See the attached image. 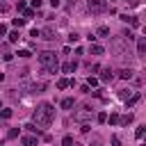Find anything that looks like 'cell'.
Wrapping results in <instances>:
<instances>
[{"instance_id": "obj_24", "label": "cell", "mask_w": 146, "mask_h": 146, "mask_svg": "<svg viewBox=\"0 0 146 146\" xmlns=\"http://www.w3.org/2000/svg\"><path fill=\"white\" fill-rule=\"evenodd\" d=\"M96 84H98V80H96V78H91V75H89V80H87V87H96Z\"/></svg>"}, {"instance_id": "obj_16", "label": "cell", "mask_w": 146, "mask_h": 146, "mask_svg": "<svg viewBox=\"0 0 146 146\" xmlns=\"http://www.w3.org/2000/svg\"><path fill=\"white\" fill-rule=\"evenodd\" d=\"M98 34H100V36H107V34H110V27H107V25H100V27H98Z\"/></svg>"}, {"instance_id": "obj_32", "label": "cell", "mask_w": 146, "mask_h": 146, "mask_svg": "<svg viewBox=\"0 0 146 146\" xmlns=\"http://www.w3.org/2000/svg\"><path fill=\"white\" fill-rule=\"evenodd\" d=\"M112 146H121V139H119V137H116V135H114V137H112Z\"/></svg>"}, {"instance_id": "obj_6", "label": "cell", "mask_w": 146, "mask_h": 146, "mask_svg": "<svg viewBox=\"0 0 146 146\" xmlns=\"http://www.w3.org/2000/svg\"><path fill=\"white\" fill-rule=\"evenodd\" d=\"M144 55H146V39L139 36L137 39V57H144Z\"/></svg>"}, {"instance_id": "obj_12", "label": "cell", "mask_w": 146, "mask_h": 146, "mask_svg": "<svg viewBox=\"0 0 146 146\" xmlns=\"http://www.w3.org/2000/svg\"><path fill=\"white\" fill-rule=\"evenodd\" d=\"M75 66H78L75 62H66V64L62 66V71H64V73H71V71H75Z\"/></svg>"}, {"instance_id": "obj_33", "label": "cell", "mask_w": 146, "mask_h": 146, "mask_svg": "<svg viewBox=\"0 0 146 146\" xmlns=\"http://www.w3.org/2000/svg\"><path fill=\"white\" fill-rule=\"evenodd\" d=\"M7 34V25H0V36H5Z\"/></svg>"}, {"instance_id": "obj_28", "label": "cell", "mask_w": 146, "mask_h": 146, "mask_svg": "<svg viewBox=\"0 0 146 146\" xmlns=\"http://www.w3.org/2000/svg\"><path fill=\"white\" fill-rule=\"evenodd\" d=\"M135 137H137V139H141V137H144V125H139V128H137V132H135Z\"/></svg>"}, {"instance_id": "obj_14", "label": "cell", "mask_w": 146, "mask_h": 146, "mask_svg": "<svg viewBox=\"0 0 146 146\" xmlns=\"http://www.w3.org/2000/svg\"><path fill=\"white\" fill-rule=\"evenodd\" d=\"M59 105H62V110H71V107H73V98H64Z\"/></svg>"}, {"instance_id": "obj_35", "label": "cell", "mask_w": 146, "mask_h": 146, "mask_svg": "<svg viewBox=\"0 0 146 146\" xmlns=\"http://www.w3.org/2000/svg\"><path fill=\"white\" fill-rule=\"evenodd\" d=\"M5 9H7V7H5V5H2V2H0V11H5Z\"/></svg>"}, {"instance_id": "obj_19", "label": "cell", "mask_w": 146, "mask_h": 146, "mask_svg": "<svg viewBox=\"0 0 146 146\" xmlns=\"http://www.w3.org/2000/svg\"><path fill=\"white\" fill-rule=\"evenodd\" d=\"M123 39H125V41H132V39H135V34H132L130 30H125V32H123Z\"/></svg>"}, {"instance_id": "obj_25", "label": "cell", "mask_w": 146, "mask_h": 146, "mask_svg": "<svg viewBox=\"0 0 146 146\" xmlns=\"http://www.w3.org/2000/svg\"><path fill=\"white\" fill-rule=\"evenodd\" d=\"M110 123L116 125V123H119V114H110Z\"/></svg>"}, {"instance_id": "obj_27", "label": "cell", "mask_w": 146, "mask_h": 146, "mask_svg": "<svg viewBox=\"0 0 146 146\" xmlns=\"http://www.w3.org/2000/svg\"><path fill=\"white\" fill-rule=\"evenodd\" d=\"M7 137H9V139H14V137H18V130H16V128H11V130L7 132Z\"/></svg>"}, {"instance_id": "obj_5", "label": "cell", "mask_w": 146, "mask_h": 146, "mask_svg": "<svg viewBox=\"0 0 146 146\" xmlns=\"http://www.w3.org/2000/svg\"><path fill=\"white\" fill-rule=\"evenodd\" d=\"M39 36H43L46 41H55V39H57V30H55V27H46V30H39Z\"/></svg>"}, {"instance_id": "obj_29", "label": "cell", "mask_w": 146, "mask_h": 146, "mask_svg": "<svg viewBox=\"0 0 146 146\" xmlns=\"http://www.w3.org/2000/svg\"><path fill=\"white\" fill-rule=\"evenodd\" d=\"M23 16H25V18H32L34 11H32V9H23Z\"/></svg>"}, {"instance_id": "obj_8", "label": "cell", "mask_w": 146, "mask_h": 146, "mask_svg": "<svg viewBox=\"0 0 146 146\" xmlns=\"http://www.w3.org/2000/svg\"><path fill=\"white\" fill-rule=\"evenodd\" d=\"M43 89H46V82H32V84H30V91H32V94H39V91H43Z\"/></svg>"}, {"instance_id": "obj_37", "label": "cell", "mask_w": 146, "mask_h": 146, "mask_svg": "<svg viewBox=\"0 0 146 146\" xmlns=\"http://www.w3.org/2000/svg\"><path fill=\"white\" fill-rule=\"evenodd\" d=\"M110 2H112V0H110Z\"/></svg>"}, {"instance_id": "obj_13", "label": "cell", "mask_w": 146, "mask_h": 146, "mask_svg": "<svg viewBox=\"0 0 146 146\" xmlns=\"http://www.w3.org/2000/svg\"><path fill=\"white\" fill-rule=\"evenodd\" d=\"M68 84H71V80H66V78H59L57 80V89H66Z\"/></svg>"}, {"instance_id": "obj_21", "label": "cell", "mask_w": 146, "mask_h": 146, "mask_svg": "<svg viewBox=\"0 0 146 146\" xmlns=\"http://www.w3.org/2000/svg\"><path fill=\"white\" fill-rule=\"evenodd\" d=\"M14 25H16V27H23V25H25V18H14Z\"/></svg>"}, {"instance_id": "obj_31", "label": "cell", "mask_w": 146, "mask_h": 146, "mask_svg": "<svg viewBox=\"0 0 146 146\" xmlns=\"http://www.w3.org/2000/svg\"><path fill=\"white\" fill-rule=\"evenodd\" d=\"M30 55H32L30 50H18V57H30Z\"/></svg>"}, {"instance_id": "obj_3", "label": "cell", "mask_w": 146, "mask_h": 146, "mask_svg": "<svg viewBox=\"0 0 146 146\" xmlns=\"http://www.w3.org/2000/svg\"><path fill=\"white\" fill-rule=\"evenodd\" d=\"M73 119H75V121H80V123H87V121H91V107H89V105H84L82 110H78V112L73 114Z\"/></svg>"}, {"instance_id": "obj_4", "label": "cell", "mask_w": 146, "mask_h": 146, "mask_svg": "<svg viewBox=\"0 0 146 146\" xmlns=\"http://www.w3.org/2000/svg\"><path fill=\"white\" fill-rule=\"evenodd\" d=\"M87 7L91 14H100L105 11V0H87Z\"/></svg>"}, {"instance_id": "obj_17", "label": "cell", "mask_w": 146, "mask_h": 146, "mask_svg": "<svg viewBox=\"0 0 146 146\" xmlns=\"http://www.w3.org/2000/svg\"><path fill=\"white\" fill-rule=\"evenodd\" d=\"M119 123H123V125H128V123H132V114H125L123 119H119Z\"/></svg>"}, {"instance_id": "obj_9", "label": "cell", "mask_w": 146, "mask_h": 146, "mask_svg": "<svg viewBox=\"0 0 146 146\" xmlns=\"http://www.w3.org/2000/svg\"><path fill=\"white\" fill-rule=\"evenodd\" d=\"M89 52H91V55H103V52H105V48H103V46H98V43H91V46H89Z\"/></svg>"}, {"instance_id": "obj_36", "label": "cell", "mask_w": 146, "mask_h": 146, "mask_svg": "<svg viewBox=\"0 0 146 146\" xmlns=\"http://www.w3.org/2000/svg\"><path fill=\"white\" fill-rule=\"evenodd\" d=\"M73 146H82V144H75V141H73Z\"/></svg>"}, {"instance_id": "obj_11", "label": "cell", "mask_w": 146, "mask_h": 146, "mask_svg": "<svg viewBox=\"0 0 146 146\" xmlns=\"http://www.w3.org/2000/svg\"><path fill=\"white\" fill-rule=\"evenodd\" d=\"M132 73H135L132 68H121V71H119V78H123V80H130V78H132Z\"/></svg>"}, {"instance_id": "obj_22", "label": "cell", "mask_w": 146, "mask_h": 146, "mask_svg": "<svg viewBox=\"0 0 146 146\" xmlns=\"http://www.w3.org/2000/svg\"><path fill=\"white\" fill-rule=\"evenodd\" d=\"M18 39H21V36H18V32H11V34H9V41H11V43H16Z\"/></svg>"}, {"instance_id": "obj_10", "label": "cell", "mask_w": 146, "mask_h": 146, "mask_svg": "<svg viewBox=\"0 0 146 146\" xmlns=\"http://www.w3.org/2000/svg\"><path fill=\"white\" fill-rule=\"evenodd\" d=\"M23 146H36V137L34 135H25L23 137Z\"/></svg>"}, {"instance_id": "obj_20", "label": "cell", "mask_w": 146, "mask_h": 146, "mask_svg": "<svg viewBox=\"0 0 146 146\" xmlns=\"http://www.w3.org/2000/svg\"><path fill=\"white\" fill-rule=\"evenodd\" d=\"M96 121H98V123H105V121H107V114H105V112H100V114L96 116Z\"/></svg>"}, {"instance_id": "obj_1", "label": "cell", "mask_w": 146, "mask_h": 146, "mask_svg": "<svg viewBox=\"0 0 146 146\" xmlns=\"http://www.w3.org/2000/svg\"><path fill=\"white\" fill-rule=\"evenodd\" d=\"M52 119H55V107H52L50 103L36 105V110H34V114H32V121H34L36 128H48V125L52 123Z\"/></svg>"}, {"instance_id": "obj_15", "label": "cell", "mask_w": 146, "mask_h": 146, "mask_svg": "<svg viewBox=\"0 0 146 146\" xmlns=\"http://www.w3.org/2000/svg\"><path fill=\"white\" fill-rule=\"evenodd\" d=\"M139 98H141V94H139V91H137V94H135V96H132V98H130V100H128V107H132V105H135V103H139Z\"/></svg>"}, {"instance_id": "obj_30", "label": "cell", "mask_w": 146, "mask_h": 146, "mask_svg": "<svg viewBox=\"0 0 146 146\" xmlns=\"http://www.w3.org/2000/svg\"><path fill=\"white\" fill-rule=\"evenodd\" d=\"M0 116H2V119H9V116H11V110H2Z\"/></svg>"}, {"instance_id": "obj_34", "label": "cell", "mask_w": 146, "mask_h": 146, "mask_svg": "<svg viewBox=\"0 0 146 146\" xmlns=\"http://www.w3.org/2000/svg\"><path fill=\"white\" fill-rule=\"evenodd\" d=\"M125 2H128L130 7H137V5H139V0H125Z\"/></svg>"}, {"instance_id": "obj_7", "label": "cell", "mask_w": 146, "mask_h": 146, "mask_svg": "<svg viewBox=\"0 0 146 146\" xmlns=\"http://www.w3.org/2000/svg\"><path fill=\"white\" fill-rule=\"evenodd\" d=\"M112 78H114V71H112V68H103V73H100V80H103V82H110Z\"/></svg>"}, {"instance_id": "obj_23", "label": "cell", "mask_w": 146, "mask_h": 146, "mask_svg": "<svg viewBox=\"0 0 146 146\" xmlns=\"http://www.w3.org/2000/svg\"><path fill=\"white\" fill-rule=\"evenodd\" d=\"M78 39H80V34H75V32H71V34H68V41H71V43H75Z\"/></svg>"}, {"instance_id": "obj_18", "label": "cell", "mask_w": 146, "mask_h": 146, "mask_svg": "<svg viewBox=\"0 0 146 146\" xmlns=\"http://www.w3.org/2000/svg\"><path fill=\"white\" fill-rule=\"evenodd\" d=\"M62 146H73V137H71V135H66V137L62 139Z\"/></svg>"}, {"instance_id": "obj_26", "label": "cell", "mask_w": 146, "mask_h": 146, "mask_svg": "<svg viewBox=\"0 0 146 146\" xmlns=\"http://www.w3.org/2000/svg\"><path fill=\"white\" fill-rule=\"evenodd\" d=\"M25 128H27V130H30V132H36V135H39V128H36V125H34V123H27V125H25Z\"/></svg>"}, {"instance_id": "obj_2", "label": "cell", "mask_w": 146, "mask_h": 146, "mask_svg": "<svg viewBox=\"0 0 146 146\" xmlns=\"http://www.w3.org/2000/svg\"><path fill=\"white\" fill-rule=\"evenodd\" d=\"M39 64H41L48 73H57V68H59V64H57V55L50 52V50H46V52L39 55Z\"/></svg>"}]
</instances>
